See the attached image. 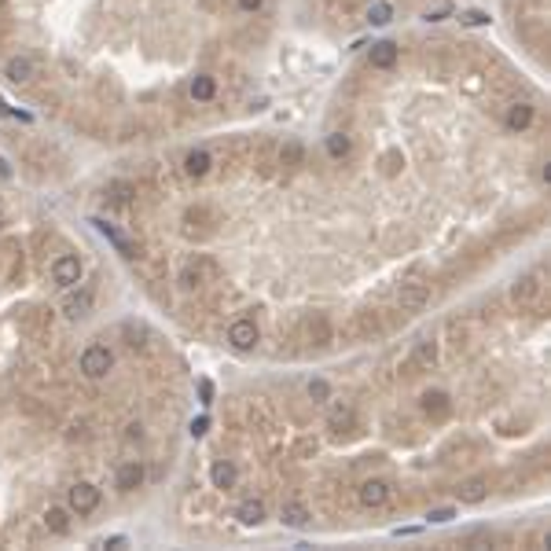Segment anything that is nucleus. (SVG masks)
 Returning a JSON list of instances; mask_svg holds the SVG:
<instances>
[{
    "mask_svg": "<svg viewBox=\"0 0 551 551\" xmlns=\"http://www.w3.org/2000/svg\"><path fill=\"white\" fill-rule=\"evenodd\" d=\"M4 77H8V84H15V89H30V84L37 81V62L30 55H11L4 62Z\"/></svg>",
    "mask_w": 551,
    "mask_h": 551,
    "instance_id": "1",
    "label": "nucleus"
},
{
    "mask_svg": "<svg viewBox=\"0 0 551 551\" xmlns=\"http://www.w3.org/2000/svg\"><path fill=\"white\" fill-rule=\"evenodd\" d=\"M114 368V356H111V349L107 346H89L81 353V371L89 375V378H103Z\"/></svg>",
    "mask_w": 551,
    "mask_h": 551,
    "instance_id": "2",
    "label": "nucleus"
},
{
    "mask_svg": "<svg viewBox=\"0 0 551 551\" xmlns=\"http://www.w3.org/2000/svg\"><path fill=\"white\" fill-rule=\"evenodd\" d=\"M67 500H70V511L74 515H92L96 507H99V489H96V485H89V481H77V485H70Z\"/></svg>",
    "mask_w": 551,
    "mask_h": 551,
    "instance_id": "3",
    "label": "nucleus"
},
{
    "mask_svg": "<svg viewBox=\"0 0 551 551\" xmlns=\"http://www.w3.org/2000/svg\"><path fill=\"white\" fill-rule=\"evenodd\" d=\"M81 280V261L74 258V253H59V258L52 261V283L55 287H74Z\"/></svg>",
    "mask_w": 551,
    "mask_h": 551,
    "instance_id": "4",
    "label": "nucleus"
},
{
    "mask_svg": "<svg viewBox=\"0 0 551 551\" xmlns=\"http://www.w3.org/2000/svg\"><path fill=\"white\" fill-rule=\"evenodd\" d=\"M427 302H430V287H427V283H400L397 305L405 309V312H419Z\"/></svg>",
    "mask_w": 551,
    "mask_h": 551,
    "instance_id": "5",
    "label": "nucleus"
},
{
    "mask_svg": "<svg viewBox=\"0 0 551 551\" xmlns=\"http://www.w3.org/2000/svg\"><path fill=\"white\" fill-rule=\"evenodd\" d=\"M228 342L236 346L239 353L253 349V346H258V324H253V320H236L228 327Z\"/></svg>",
    "mask_w": 551,
    "mask_h": 551,
    "instance_id": "6",
    "label": "nucleus"
},
{
    "mask_svg": "<svg viewBox=\"0 0 551 551\" xmlns=\"http://www.w3.org/2000/svg\"><path fill=\"white\" fill-rule=\"evenodd\" d=\"M386 500H390V485L386 481L371 478V481L360 485V503H364V507H383Z\"/></svg>",
    "mask_w": 551,
    "mask_h": 551,
    "instance_id": "7",
    "label": "nucleus"
},
{
    "mask_svg": "<svg viewBox=\"0 0 551 551\" xmlns=\"http://www.w3.org/2000/svg\"><path fill=\"white\" fill-rule=\"evenodd\" d=\"M89 309H92V290L67 294V302H62V312H67L70 320H81V316H89Z\"/></svg>",
    "mask_w": 551,
    "mask_h": 551,
    "instance_id": "8",
    "label": "nucleus"
},
{
    "mask_svg": "<svg viewBox=\"0 0 551 551\" xmlns=\"http://www.w3.org/2000/svg\"><path fill=\"white\" fill-rule=\"evenodd\" d=\"M537 294H540V280H537V276H522V280L511 287V298H515L518 305H533Z\"/></svg>",
    "mask_w": 551,
    "mask_h": 551,
    "instance_id": "9",
    "label": "nucleus"
},
{
    "mask_svg": "<svg viewBox=\"0 0 551 551\" xmlns=\"http://www.w3.org/2000/svg\"><path fill=\"white\" fill-rule=\"evenodd\" d=\"M485 493H489V481L485 478H467V481H459V489H456V496L463 503H481Z\"/></svg>",
    "mask_w": 551,
    "mask_h": 551,
    "instance_id": "10",
    "label": "nucleus"
},
{
    "mask_svg": "<svg viewBox=\"0 0 551 551\" xmlns=\"http://www.w3.org/2000/svg\"><path fill=\"white\" fill-rule=\"evenodd\" d=\"M140 481H143V467L133 459V463H121V471H118V489L121 493H133L140 489Z\"/></svg>",
    "mask_w": 551,
    "mask_h": 551,
    "instance_id": "11",
    "label": "nucleus"
},
{
    "mask_svg": "<svg viewBox=\"0 0 551 551\" xmlns=\"http://www.w3.org/2000/svg\"><path fill=\"white\" fill-rule=\"evenodd\" d=\"M309 507L305 503H298V500H290V503H283V525H290V529H305L309 525Z\"/></svg>",
    "mask_w": 551,
    "mask_h": 551,
    "instance_id": "12",
    "label": "nucleus"
},
{
    "mask_svg": "<svg viewBox=\"0 0 551 551\" xmlns=\"http://www.w3.org/2000/svg\"><path fill=\"white\" fill-rule=\"evenodd\" d=\"M393 62H397V45H390V40H383V45H371V67L390 70Z\"/></svg>",
    "mask_w": 551,
    "mask_h": 551,
    "instance_id": "13",
    "label": "nucleus"
},
{
    "mask_svg": "<svg viewBox=\"0 0 551 551\" xmlns=\"http://www.w3.org/2000/svg\"><path fill=\"white\" fill-rule=\"evenodd\" d=\"M236 518H239L243 525H258V522H265V503H261V500H243V503H239V511H236Z\"/></svg>",
    "mask_w": 551,
    "mask_h": 551,
    "instance_id": "14",
    "label": "nucleus"
},
{
    "mask_svg": "<svg viewBox=\"0 0 551 551\" xmlns=\"http://www.w3.org/2000/svg\"><path fill=\"white\" fill-rule=\"evenodd\" d=\"M209 478H214L217 489H231V485H236V467H231L228 459H217L214 467H209Z\"/></svg>",
    "mask_w": 551,
    "mask_h": 551,
    "instance_id": "15",
    "label": "nucleus"
},
{
    "mask_svg": "<svg viewBox=\"0 0 551 551\" xmlns=\"http://www.w3.org/2000/svg\"><path fill=\"white\" fill-rule=\"evenodd\" d=\"M45 529L55 533V537H62L70 529V515L62 511V507H48V511H45Z\"/></svg>",
    "mask_w": 551,
    "mask_h": 551,
    "instance_id": "16",
    "label": "nucleus"
},
{
    "mask_svg": "<svg viewBox=\"0 0 551 551\" xmlns=\"http://www.w3.org/2000/svg\"><path fill=\"white\" fill-rule=\"evenodd\" d=\"M209 165H214V158H209V151H192V155L184 158L187 177H206V173H209Z\"/></svg>",
    "mask_w": 551,
    "mask_h": 551,
    "instance_id": "17",
    "label": "nucleus"
},
{
    "mask_svg": "<svg viewBox=\"0 0 551 551\" xmlns=\"http://www.w3.org/2000/svg\"><path fill=\"white\" fill-rule=\"evenodd\" d=\"M92 224L99 228V236H107V239H111V243H114V246L125 253V258H133V246H129V239H125V236H121V231H118L114 224H107V221H92Z\"/></svg>",
    "mask_w": 551,
    "mask_h": 551,
    "instance_id": "18",
    "label": "nucleus"
},
{
    "mask_svg": "<svg viewBox=\"0 0 551 551\" xmlns=\"http://www.w3.org/2000/svg\"><path fill=\"white\" fill-rule=\"evenodd\" d=\"M214 96H217V81H214V77H206V74H202V77H195V81H192V99L209 103Z\"/></svg>",
    "mask_w": 551,
    "mask_h": 551,
    "instance_id": "19",
    "label": "nucleus"
},
{
    "mask_svg": "<svg viewBox=\"0 0 551 551\" xmlns=\"http://www.w3.org/2000/svg\"><path fill=\"white\" fill-rule=\"evenodd\" d=\"M529 121H533V107H529V103H511V111H507V125H511V129H525Z\"/></svg>",
    "mask_w": 551,
    "mask_h": 551,
    "instance_id": "20",
    "label": "nucleus"
},
{
    "mask_svg": "<svg viewBox=\"0 0 551 551\" xmlns=\"http://www.w3.org/2000/svg\"><path fill=\"white\" fill-rule=\"evenodd\" d=\"M412 360H415V368H430L434 360H437V346L430 342V338H422V342L415 346V356Z\"/></svg>",
    "mask_w": 551,
    "mask_h": 551,
    "instance_id": "21",
    "label": "nucleus"
},
{
    "mask_svg": "<svg viewBox=\"0 0 551 551\" xmlns=\"http://www.w3.org/2000/svg\"><path fill=\"white\" fill-rule=\"evenodd\" d=\"M368 18H371V26H386L393 18V8L386 4V0H375V4L368 8Z\"/></svg>",
    "mask_w": 551,
    "mask_h": 551,
    "instance_id": "22",
    "label": "nucleus"
},
{
    "mask_svg": "<svg viewBox=\"0 0 551 551\" xmlns=\"http://www.w3.org/2000/svg\"><path fill=\"white\" fill-rule=\"evenodd\" d=\"M327 155L331 158H346L349 155V136L346 133H331L327 136Z\"/></svg>",
    "mask_w": 551,
    "mask_h": 551,
    "instance_id": "23",
    "label": "nucleus"
},
{
    "mask_svg": "<svg viewBox=\"0 0 551 551\" xmlns=\"http://www.w3.org/2000/svg\"><path fill=\"white\" fill-rule=\"evenodd\" d=\"M422 408H427L430 415H444V412H449V397H444V393H427V397H422Z\"/></svg>",
    "mask_w": 551,
    "mask_h": 551,
    "instance_id": "24",
    "label": "nucleus"
},
{
    "mask_svg": "<svg viewBox=\"0 0 551 551\" xmlns=\"http://www.w3.org/2000/svg\"><path fill=\"white\" fill-rule=\"evenodd\" d=\"M280 162H283V165H298V162H302V143H287L283 155H280Z\"/></svg>",
    "mask_w": 551,
    "mask_h": 551,
    "instance_id": "25",
    "label": "nucleus"
},
{
    "mask_svg": "<svg viewBox=\"0 0 551 551\" xmlns=\"http://www.w3.org/2000/svg\"><path fill=\"white\" fill-rule=\"evenodd\" d=\"M309 397H312V400H327V383H320V378H316V383H309Z\"/></svg>",
    "mask_w": 551,
    "mask_h": 551,
    "instance_id": "26",
    "label": "nucleus"
},
{
    "mask_svg": "<svg viewBox=\"0 0 551 551\" xmlns=\"http://www.w3.org/2000/svg\"><path fill=\"white\" fill-rule=\"evenodd\" d=\"M459 18L467 26H485V23H489V15H481V11H467V15H459Z\"/></svg>",
    "mask_w": 551,
    "mask_h": 551,
    "instance_id": "27",
    "label": "nucleus"
},
{
    "mask_svg": "<svg viewBox=\"0 0 551 551\" xmlns=\"http://www.w3.org/2000/svg\"><path fill=\"white\" fill-rule=\"evenodd\" d=\"M199 397H202V405L214 400V383H209V378H202V383H199Z\"/></svg>",
    "mask_w": 551,
    "mask_h": 551,
    "instance_id": "28",
    "label": "nucleus"
},
{
    "mask_svg": "<svg viewBox=\"0 0 551 551\" xmlns=\"http://www.w3.org/2000/svg\"><path fill=\"white\" fill-rule=\"evenodd\" d=\"M206 430H209V419H206V415H199V419L192 422V434H195V437H202Z\"/></svg>",
    "mask_w": 551,
    "mask_h": 551,
    "instance_id": "29",
    "label": "nucleus"
},
{
    "mask_svg": "<svg viewBox=\"0 0 551 551\" xmlns=\"http://www.w3.org/2000/svg\"><path fill=\"white\" fill-rule=\"evenodd\" d=\"M349 419H353V412L342 408V412H334V415H331V427H342V422H349Z\"/></svg>",
    "mask_w": 551,
    "mask_h": 551,
    "instance_id": "30",
    "label": "nucleus"
},
{
    "mask_svg": "<svg viewBox=\"0 0 551 551\" xmlns=\"http://www.w3.org/2000/svg\"><path fill=\"white\" fill-rule=\"evenodd\" d=\"M427 518H430V522H449V518H452V511H449V507H437V511H430Z\"/></svg>",
    "mask_w": 551,
    "mask_h": 551,
    "instance_id": "31",
    "label": "nucleus"
},
{
    "mask_svg": "<svg viewBox=\"0 0 551 551\" xmlns=\"http://www.w3.org/2000/svg\"><path fill=\"white\" fill-rule=\"evenodd\" d=\"M261 4H265V0H239V8L250 11V15H253V11H261Z\"/></svg>",
    "mask_w": 551,
    "mask_h": 551,
    "instance_id": "32",
    "label": "nucleus"
},
{
    "mask_svg": "<svg viewBox=\"0 0 551 551\" xmlns=\"http://www.w3.org/2000/svg\"><path fill=\"white\" fill-rule=\"evenodd\" d=\"M444 15H449V4H437L434 11H427V18H430V23H437V18H444Z\"/></svg>",
    "mask_w": 551,
    "mask_h": 551,
    "instance_id": "33",
    "label": "nucleus"
},
{
    "mask_svg": "<svg viewBox=\"0 0 551 551\" xmlns=\"http://www.w3.org/2000/svg\"><path fill=\"white\" fill-rule=\"evenodd\" d=\"M103 547H111V551H118V547H125V537H111L107 544H103Z\"/></svg>",
    "mask_w": 551,
    "mask_h": 551,
    "instance_id": "34",
    "label": "nucleus"
},
{
    "mask_svg": "<svg viewBox=\"0 0 551 551\" xmlns=\"http://www.w3.org/2000/svg\"><path fill=\"white\" fill-rule=\"evenodd\" d=\"M0 177H11V165H8L4 158H0Z\"/></svg>",
    "mask_w": 551,
    "mask_h": 551,
    "instance_id": "35",
    "label": "nucleus"
},
{
    "mask_svg": "<svg viewBox=\"0 0 551 551\" xmlns=\"http://www.w3.org/2000/svg\"><path fill=\"white\" fill-rule=\"evenodd\" d=\"M0 114H8V103L4 99H0Z\"/></svg>",
    "mask_w": 551,
    "mask_h": 551,
    "instance_id": "36",
    "label": "nucleus"
}]
</instances>
